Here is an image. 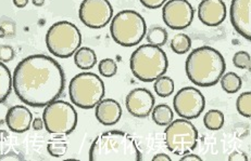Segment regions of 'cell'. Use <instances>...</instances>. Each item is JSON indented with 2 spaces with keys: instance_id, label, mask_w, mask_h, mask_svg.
Returning a JSON list of instances; mask_svg holds the SVG:
<instances>
[{
  "instance_id": "4316f807",
  "label": "cell",
  "mask_w": 251,
  "mask_h": 161,
  "mask_svg": "<svg viewBox=\"0 0 251 161\" xmlns=\"http://www.w3.org/2000/svg\"><path fill=\"white\" fill-rule=\"evenodd\" d=\"M236 108L244 117H251V92H244L239 95L236 101Z\"/></svg>"
},
{
  "instance_id": "d6a6232c",
  "label": "cell",
  "mask_w": 251,
  "mask_h": 161,
  "mask_svg": "<svg viewBox=\"0 0 251 161\" xmlns=\"http://www.w3.org/2000/svg\"><path fill=\"white\" fill-rule=\"evenodd\" d=\"M32 127L35 131H41L44 129L45 124H44V120L41 118H35L32 120Z\"/></svg>"
},
{
  "instance_id": "cb8c5ba5",
  "label": "cell",
  "mask_w": 251,
  "mask_h": 161,
  "mask_svg": "<svg viewBox=\"0 0 251 161\" xmlns=\"http://www.w3.org/2000/svg\"><path fill=\"white\" fill-rule=\"evenodd\" d=\"M154 92L160 98H169L174 92V81L168 76H161L154 80Z\"/></svg>"
},
{
  "instance_id": "277c9868",
  "label": "cell",
  "mask_w": 251,
  "mask_h": 161,
  "mask_svg": "<svg viewBox=\"0 0 251 161\" xmlns=\"http://www.w3.org/2000/svg\"><path fill=\"white\" fill-rule=\"evenodd\" d=\"M130 72L143 82H151L163 76L169 67L168 57L160 47L151 44L139 46L130 55Z\"/></svg>"
},
{
  "instance_id": "3957f363",
  "label": "cell",
  "mask_w": 251,
  "mask_h": 161,
  "mask_svg": "<svg viewBox=\"0 0 251 161\" xmlns=\"http://www.w3.org/2000/svg\"><path fill=\"white\" fill-rule=\"evenodd\" d=\"M90 161H140L142 154L133 137L120 130L98 135L89 149Z\"/></svg>"
},
{
  "instance_id": "d6986e66",
  "label": "cell",
  "mask_w": 251,
  "mask_h": 161,
  "mask_svg": "<svg viewBox=\"0 0 251 161\" xmlns=\"http://www.w3.org/2000/svg\"><path fill=\"white\" fill-rule=\"evenodd\" d=\"M151 117L154 123L161 125V127H165V125H168L173 121L174 113L168 104L161 103L152 108Z\"/></svg>"
},
{
  "instance_id": "ffe728a7",
  "label": "cell",
  "mask_w": 251,
  "mask_h": 161,
  "mask_svg": "<svg viewBox=\"0 0 251 161\" xmlns=\"http://www.w3.org/2000/svg\"><path fill=\"white\" fill-rule=\"evenodd\" d=\"M12 90V76L8 66L0 62V103L8 99Z\"/></svg>"
},
{
  "instance_id": "e0dca14e",
  "label": "cell",
  "mask_w": 251,
  "mask_h": 161,
  "mask_svg": "<svg viewBox=\"0 0 251 161\" xmlns=\"http://www.w3.org/2000/svg\"><path fill=\"white\" fill-rule=\"evenodd\" d=\"M122 107L115 100L102 99L96 105L95 116L98 122L103 125H113L122 117Z\"/></svg>"
},
{
  "instance_id": "74e56055",
  "label": "cell",
  "mask_w": 251,
  "mask_h": 161,
  "mask_svg": "<svg viewBox=\"0 0 251 161\" xmlns=\"http://www.w3.org/2000/svg\"><path fill=\"white\" fill-rule=\"evenodd\" d=\"M32 2H33L34 6H36V7H42V6H44L45 0H32Z\"/></svg>"
},
{
  "instance_id": "6da1fadb",
  "label": "cell",
  "mask_w": 251,
  "mask_h": 161,
  "mask_svg": "<svg viewBox=\"0 0 251 161\" xmlns=\"http://www.w3.org/2000/svg\"><path fill=\"white\" fill-rule=\"evenodd\" d=\"M65 76L60 64L48 55L34 54L18 64L12 89L19 100L32 107H45L63 93Z\"/></svg>"
},
{
  "instance_id": "e575fe53",
  "label": "cell",
  "mask_w": 251,
  "mask_h": 161,
  "mask_svg": "<svg viewBox=\"0 0 251 161\" xmlns=\"http://www.w3.org/2000/svg\"><path fill=\"white\" fill-rule=\"evenodd\" d=\"M179 161H202V159L198 157L197 155L185 154V155H183V157L179 159Z\"/></svg>"
},
{
  "instance_id": "83f0119b",
  "label": "cell",
  "mask_w": 251,
  "mask_h": 161,
  "mask_svg": "<svg viewBox=\"0 0 251 161\" xmlns=\"http://www.w3.org/2000/svg\"><path fill=\"white\" fill-rule=\"evenodd\" d=\"M98 70L101 76L105 78H111L118 73L117 62L112 59H103L99 62Z\"/></svg>"
},
{
  "instance_id": "4dcf8cb0",
  "label": "cell",
  "mask_w": 251,
  "mask_h": 161,
  "mask_svg": "<svg viewBox=\"0 0 251 161\" xmlns=\"http://www.w3.org/2000/svg\"><path fill=\"white\" fill-rule=\"evenodd\" d=\"M144 7L148 9H159L168 1V0H139Z\"/></svg>"
},
{
  "instance_id": "7a4b0ae2",
  "label": "cell",
  "mask_w": 251,
  "mask_h": 161,
  "mask_svg": "<svg viewBox=\"0 0 251 161\" xmlns=\"http://www.w3.org/2000/svg\"><path fill=\"white\" fill-rule=\"evenodd\" d=\"M226 69L223 55L212 47L203 46L193 50L185 63L188 79L198 87L215 85Z\"/></svg>"
},
{
  "instance_id": "f35d334b",
  "label": "cell",
  "mask_w": 251,
  "mask_h": 161,
  "mask_svg": "<svg viewBox=\"0 0 251 161\" xmlns=\"http://www.w3.org/2000/svg\"><path fill=\"white\" fill-rule=\"evenodd\" d=\"M4 36H6V32H4V29L2 26H0V37L3 38Z\"/></svg>"
},
{
  "instance_id": "ba28073f",
  "label": "cell",
  "mask_w": 251,
  "mask_h": 161,
  "mask_svg": "<svg viewBox=\"0 0 251 161\" xmlns=\"http://www.w3.org/2000/svg\"><path fill=\"white\" fill-rule=\"evenodd\" d=\"M43 120L48 133L68 135L76 128L77 113L73 105L56 100L45 106Z\"/></svg>"
},
{
  "instance_id": "7402d4cb",
  "label": "cell",
  "mask_w": 251,
  "mask_h": 161,
  "mask_svg": "<svg viewBox=\"0 0 251 161\" xmlns=\"http://www.w3.org/2000/svg\"><path fill=\"white\" fill-rule=\"evenodd\" d=\"M146 39L147 42L151 46L155 47H162L165 44L168 40V32L165 28L158 26V25H153L146 32Z\"/></svg>"
},
{
  "instance_id": "d4e9b609",
  "label": "cell",
  "mask_w": 251,
  "mask_h": 161,
  "mask_svg": "<svg viewBox=\"0 0 251 161\" xmlns=\"http://www.w3.org/2000/svg\"><path fill=\"white\" fill-rule=\"evenodd\" d=\"M171 49L176 54H185L192 48V39L186 34H177L171 40Z\"/></svg>"
},
{
  "instance_id": "f546056e",
  "label": "cell",
  "mask_w": 251,
  "mask_h": 161,
  "mask_svg": "<svg viewBox=\"0 0 251 161\" xmlns=\"http://www.w3.org/2000/svg\"><path fill=\"white\" fill-rule=\"evenodd\" d=\"M14 50L10 46H0V62H10L14 59Z\"/></svg>"
},
{
  "instance_id": "f1b7e54d",
  "label": "cell",
  "mask_w": 251,
  "mask_h": 161,
  "mask_svg": "<svg viewBox=\"0 0 251 161\" xmlns=\"http://www.w3.org/2000/svg\"><path fill=\"white\" fill-rule=\"evenodd\" d=\"M233 64L235 67L239 69H251V59L250 54L246 51H238L234 54Z\"/></svg>"
},
{
  "instance_id": "2e32d148",
  "label": "cell",
  "mask_w": 251,
  "mask_h": 161,
  "mask_svg": "<svg viewBox=\"0 0 251 161\" xmlns=\"http://www.w3.org/2000/svg\"><path fill=\"white\" fill-rule=\"evenodd\" d=\"M33 116L29 109L23 105H16L10 107L4 122L8 128L16 133H24L29 130L32 125Z\"/></svg>"
},
{
  "instance_id": "9c48e42d",
  "label": "cell",
  "mask_w": 251,
  "mask_h": 161,
  "mask_svg": "<svg viewBox=\"0 0 251 161\" xmlns=\"http://www.w3.org/2000/svg\"><path fill=\"white\" fill-rule=\"evenodd\" d=\"M165 145L171 153L183 156L196 148L198 131L187 119H176L168 124L164 132Z\"/></svg>"
},
{
  "instance_id": "9a60e30c",
  "label": "cell",
  "mask_w": 251,
  "mask_h": 161,
  "mask_svg": "<svg viewBox=\"0 0 251 161\" xmlns=\"http://www.w3.org/2000/svg\"><path fill=\"white\" fill-rule=\"evenodd\" d=\"M200 22L209 27H217L226 19V6L222 0H202L198 6Z\"/></svg>"
},
{
  "instance_id": "836d02e7",
  "label": "cell",
  "mask_w": 251,
  "mask_h": 161,
  "mask_svg": "<svg viewBox=\"0 0 251 161\" xmlns=\"http://www.w3.org/2000/svg\"><path fill=\"white\" fill-rule=\"evenodd\" d=\"M9 110V107L7 105H4L3 103H0V124L4 122L6 120V116Z\"/></svg>"
},
{
  "instance_id": "603a6c76",
  "label": "cell",
  "mask_w": 251,
  "mask_h": 161,
  "mask_svg": "<svg viewBox=\"0 0 251 161\" xmlns=\"http://www.w3.org/2000/svg\"><path fill=\"white\" fill-rule=\"evenodd\" d=\"M224 115L221 110L211 109L204 115L203 124L210 131H218L224 125Z\"/></svg>"
},
{
  "instance_id": "484cf974",
  "label": "cell",
  "mask_w": 251,
  "mask_h": 161,
  "mask_svg": "<svg viewBox=\"0 0 251 161\" xmlns=\"http://www.w3.org/2000/svg\"><path fill=\"white\" fill-rule=\"evenodd\" d=\"M47 150L49 155L52 156V157H62L68 150L67 141L60 138H54L52 140H50L47 144Z\"/></svg>"
},
{
  "instance_id": "52a82bcc",
  "label": "cell",
  "mask_w": 251,
  "mask_h": 161,
  "mask_svg": "<svg viewBox=\"0 0 251 161\" xmlns=\"http://www.w3.org/2000/svg\"><path fill=\"white\" fill-rule=\"evenodd\" d=\"M82 35L71 22L61 21L50 26L46 34L48 51L60 59H68L81 48Z\"/></svg>"
},
{
  "instance_id": "d590c367",
  "label": "cell",
  "mask_w": 251,
  "mask_h": 161,
  "mask_svg": "<svg viewBox=\"0 0 251 161\" xmlns=\"http://www.w3.org/2000/svg\"><path fill=\"white\" fill-rule=\"evenodd\" d=\"M152 161H171V158L167 154H158L152 158Z\"/></svg>"
},
{
  "instance_id": "4fadbf2b",
  "label": "cell",
  "mask_w": 251,
  "mask_h": 161,
  "mask_svg": "<svg viewBox=\"0 0 251 161\" xmlns=\"http://www.w3.org/2000/svg\"><path fill=\"white\" fill-rule=\"evenodd\" d=\"M230 23L235 31L247 40L251 39V0H233Z\"/></svg>"
},
{
  "instance_id": "5b68a950",
  "label": "cell",
  "mask_w": 251,
  "mask_h": 161,
  "mask_svg": "<svg viewBox=\"0 0 251 161\" xmlns=\"http://www.w3.org/2000/svg\"><path fill=\"white\" fill-rule=\"evenodd\" d=\"M147 32L144 18L133 10H123L110 21V34L122 47H134L142 41Z\"/></svg>"
},
{
  "instance_id": "7c38bea8",
  "label": "cell",
  "mask_w": 251,
  "mask_h": 161,
  "mask_svg": "<svg viewBox=\"0 0 251 161\" xmlns=\"http://www.w3.org/2000/svg\"><path fill=\"white\" fill-rule=\"evenodd\" d=\"M195 10L187 0H168L162 6V19L171 29H185L193 23Z\"/></svg>"
},
{
  "instance_id": "1f68e13d",
  "label": "cell",
  "mask_w": 251,
  "mask_h": 161,
  "mask_svg": "<svg viewBox=\"0 0 251 161\" xmlns=\"http://www.w3.org/2000/svg\"><path fill=\"white\" fill-rule=\"evenodd\" d=\"M228 161H248V158H247V155L245 153L236 150V152L229 155Z\"/></svg>"
},
{
  "instance_id": "8fae6325",
  "label": "cell",
  "mask_w": 251,
  "mask_h": 161,
  "mask_svg": "<svg viewBox=\"0 0 251 161\" xmlns=\"http://www.w3.org/2000/svg\"><path fill=\"white\" fill-rule=\"evenodd\" d=\"M174 110L180 118L192 120L198 118L203 112L205 100L198 89L185 87L175 94L173 99Z\"/></svg>"
},
{
  "instance_id": "ac0fdd59",
  "label": "cell",
  "mask_w": 251,
  "mask_h": 161,
  "mask_svg": "<svg viewBox=\"0 0 251 161\" xmlns=\"http://www.w3.org/2000/svg\"><path fill=\"white\" fill-rule=\"evenodd\" d=\"M74 63L82 70L92 69L97 63V55L93 49L82 47L74 53Z\"/></svg>"
},
{
  "instance_id": "30bf717a",
  "label": "cell",
  "mask_w": 251,
  "mask_h": 161,
  "mask_svg": "<svg viewBox=\"0 0 251 161\" xmlns=\"http://www.w3.org/2000/svg\"><path fill=\"white\" fill-rule=\"evenodd\" d=\"M78 17L85 26L100 29L111 21L113 8L108 0H84L79 6Z\"/></svg>"
},
{
  "instance_id": "5bb4252c",
  "label": "cell",
  "mask_w": 251,
  "mask_h": 161,
  "mask_svg": "<svg viewBox=\"0 0 251 161\" xmlns=\"http://www.w3.org/2000/svg\"><path fill=\"white\" fill-rule=\"evenodd\" d=\"M127 112L136 118H145L154 107V98L149 90L136 88L130 91L125 100Z\"/></svg>"
},
{
  "instance_id": "44dd1931",
  "label": "cell",
  "mask_w": 251,
  "mask_h": 161,
  "mask_svg": "<svg viewBox=\"0 0 251 161\" xmlns=\"http://www.w3.org/2000/svg\"><path fill=\"white\" fill-rule=\"evenodd\" d=\"M221 87L226 93L234 94L238 92L240 88L243 85V80L237 74L233 72H227L222 75V77L220 78Z\"/></svg>"
},
{
  "instance_id": "8992f818",
  "label": "cell",
  "mask_w": 251,
  "mask_h": 161,
  "mask_svg": "<svg viewBox=\"0 0 251 161\" xmlns=\"http://www.w3.org/2000/svg\"><path fill=\"white\" fill-rule=\"evenodd\" d=\"M105 88L102 80L94 73H81L74 76L69 84L70 100L75 106L90 109L104 98Z\"/></svg>"
},
{
  "instance_id": "8d00e7d4",
  "label": "cell",
  "mask_w": 251,
  "mask_h": 161,
  "mask_svg": "<svg viewBox=\"0 0 251 161\" xmlns=\"http://www.w3.org/2000/svg\"><path fill=\"white\" fill-rule=\"evenodd\" d=\"M12 1L14 6L20 9L26 7V4L28 3V0H12Z\"/></svg>"
}]
</instances>
